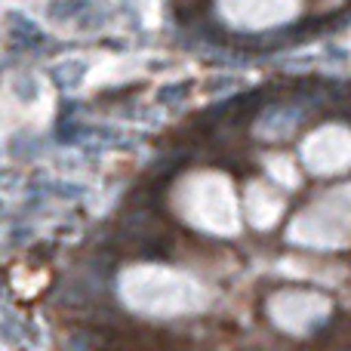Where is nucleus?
Wrapping results in <instances>:
<instances>
[{
  "mask_svg": "<svg viewBox=\"0 0 351 351\" xmlns=\"http://www.w3.org/2000/svg\"><path fill=\"white\" fill-rule=\"evenodd\" d=\"M191 213H194V222L210 231H231L237 225L234 194L216 179H206L194 188Z\"/></svg>",
  "mask_w": 351,
  "mask_h": 351,
  "instance_id": "nucleus-1",
  "label": "nucleus"
}]
</instances>
